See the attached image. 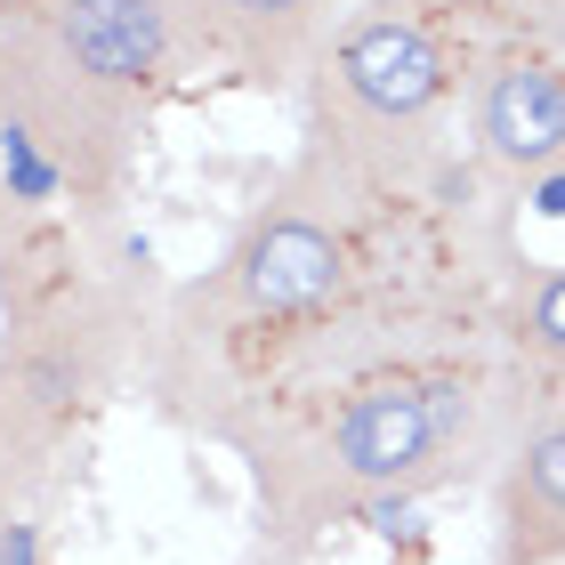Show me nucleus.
I'll use <instances>...</instances> for the list:
<instances>
[{"label": "nucleus", "instance_id": "1", "mask_svg": "<svg viewBox=\"0 0 565 565\" xmlns=\"http://www.w3.org/2000/svg\"><path fill=\"white\" fill-rule=\"evenodd\" d=\"M477 170L364 162L323 138L275 170L202 275L170 282L138 388L162 420L243 445L364 380L452 355L469 316Z\"/></svg>", "mask_w": 565, "mask_h": 565}, {"label": "nucleus", "instance_id": "2", "mask_svg": "<svg viewBox=\"0 0 565 565\" xmlns=\"http://www.w3.org/2000/svg\"><path fill=\"white\" fill-rule=\"evenodd\" d=\"M501 420V380L477 355H436L348 396H323L291 420L243 436V477L275 557L316 550L331 525H372L388 509L445 493L477 469Z\"/></svg>", "mask_w": 565, "mask_h": 565}, {"label": "nucleus", "instance_id": "3", "mask_svg": "<svg viewBox=\"0 0 565 565\" xmlns=\"http://www.w3.org/2000/svg\"><path fill=\"white\" fill-rule=\"evenodd\" d=\"M162 316L153 243L130 235L121 259L82 299L33 323H0V525L89 445L106 404L146 372V340Z\"/></svg>", "mask_w": 565, "mask_h": 565}, {"label": "nucleus", "instance_id": "4", "mask_svg": "<svg viewBox=\"0 0 565 565\" xmlns=\"http://www.w3.org/2000/svg\"><path fill=\"white\" fill-rule=\"evenodd\" d=\"M153 106L82 65L24 0H0V138H24L65 178V211L82 226H121L138 186Z\"/></svg>", "mask_w": 565, "mask_h": 565}, {"label": "nucleus", "instance_id": "5", "mask_svg": "<svg viewBox=\"0 0 565 565\" xmlns=\"http://www.w3.org/2000/svg\"><path fill=\"white\" fill-rule=\"evenodd\" d=\"M307 138L364 153V162H436V121L460 89V57L428 0L348 9L331 49L307 65Z\"/></svg>", "mask_w": 565, "mask_h": 565}, {"label": "nucleus", "instance_id": "6", "mask_svg": "<svg viewBox=\"0 0 565 565\" xmlns=\"http://www.w3.org/2000/svg\"><path fill=\"white\" fill-rule=\"evenodd\" d=\"M186 73L235 89H291L348 24V0H162Z\"/></svg>", "mask_w": 565, "mask_h": 565}, {"label": "nucleus", "instance_id": "7", "mask_svg": "<svg viewBox=\"0 0 565 565\" xmlns=\"http://www.w3.org/2000/svg\"><path fill=\"white\" fill-rule=\"evenodd\" d=\"M493 565H565V396H542L493 477Z\"/></svg>", "mask_w": 565, "mask_h": 565}, {"label": "nucleus", "instance_id": "8", "mask_svg": "<svg viewBox=\"0 0 565 565\" xmlns=\"http://www.w3.org/2000/svg\"><path fill=\"white\" fill-rule=\"evenodd\" d=\"M477 162L533 186V178L565 170V65L550 57H501L477 82Z\"/></svg>", "mask_w": 565, "mask_h": 565}, {"label": "nucleus", "instance_id": "9", "mask_svg": "<svg viewBox=\"0 0 565 565\" xmlns=\"http://www.w3.org/2000/svg\"><path fill=\"white\" fill-rule=\"evenodd\" d=\"M509 348L518 372H533L542 388H565V275H533L518 316H509Z\"/></svg>", "mask_w": 565, "mask_h": 565}, {"label": "nucleus", "instance_id": "10", "mask_svg": "<svg viewBox=\"0 0 565 565\" xmlns=\"http://www.w3.org/2000/svg\"><path fill=\"white\" fill-rule=\"evenodd\" d=\"M0 565H41V525H33V518H9V525H0Z\"/></svg>", "mask_w": 565, "mask_h": 565}, {"label": "nucleus", "instance_id": "11", "mask_svg": "<svg viewBox=\"0 0 565 565\" xmlns=\"http://www.w3.org/2000/svg\"><path fill=\"white\" fill-rule=\"evenodd\" d=\"M525 211H533V218H565V170L533 178V186H525Z\"/></svg>", "mask_w": 565, "mask_h": 565}]
</instances>
